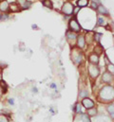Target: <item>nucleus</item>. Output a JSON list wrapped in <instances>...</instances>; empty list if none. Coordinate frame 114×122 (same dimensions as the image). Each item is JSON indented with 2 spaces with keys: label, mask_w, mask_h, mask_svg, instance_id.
I'll return each instance as SVG.
<instances>
[{
  "label": "nucleus",
  "mask_w": 114,
  "mask_h": 122,
  "mask_svg": "<svg viewBox=\"0 0 114 122\" xmlns=\"http://www.w3.org/2000/svg\"><path fill=\"white\" fill-rule=\"evenodd\" d=\"M98 99L104 103H109L114 101V86L105 85L101 88L98 94Z\"/></svg>",
  "instance_id": "1"
},
{
  "label": "nucleus",
  "mask_w": 114,
  "mask_h": 122,
  "mask_svg": "<svg viewBox=\"0 0 114 122\" xmlns=\"http://www.w3.org/2000/svg\"><path fill=\"white\" fill-rule=\"evenodd\" d=\"M68 28H69V30L73 31L75 33H79L81 31V30H82V27L79 24V22H78V20H77V18L75 16L69 20V22H68Z\"/></svg>",
  "instance_id": "2"
},
{
  "label": "nucleus",
  "mask_w": 114,
  "mask_h": 122,
  "mask_svg": "<svg viewBox=\"0 0 114 122\" xmlns=\"http://www.w3.org/2000/svg\"><path fill=\"white\" fill-rule=\"evenodd\" d=\"M71 58L76 64H80L83 61V52L80 50V48H73L71 52Z\"/></svg>",
  "instance_id": "3"
},
{
  "label": "nucleus",
  "mask_w": 114,
  "mask_h": 122,
  "mask_svg": "<svg viewBox=\"0 0 114 122\" xmlns=\"http://www.w3.org/2000/svg\"><path fill=\"white\" fill-rule=\"evenodd\" d=\"M62 12L64 14H66L67 16H70L73 14V10H74V6L72 3L70 2H65L62 6V9H61Z\"/></svg>",
  "instance_id": "4"
},
{
  "label": "nucleus",
  "mask_w": 114,
  "mask_h": 122,
  "mask_svg": "<svg viewBox=\"0 0 114 122\" xmlns=\"http://www.w3.org/2000/svg\"><path fill=\"white\" fill-rule=\"evenodd\" d=\"M87 69H88V74H89L90 78H92V79H96L100 75V69H99L98 65L89 64Z\"/></svg>",
  "instance_id": "5"
},
{
  "label": "nucleus",
  "mask_w": 114,
  "mask_h": 122,
  "mask_svg": "<svg viewBox=\"0 0 114 122\" xmlns=\"http://www.w3.org/2000/svg\"><path fill=\"white\" fill-rule=\"evenodd\" d=\"M114 79V76L110 73V72H108V70L107 71H105L104 73H103V75H102V78H101V80H102V82H104V83H110V82H112V81H113Z\"/></svg>",
  "instance_id": "6"
},
{
  "label": "nucleus",
  "mask_w": 114,
  "mask_h": 122,
  "mask_svg": "<svg viewBox=\"0 0 114 122\" xmlns=\"http://www.w3.org/2000/svg\"><path fill=\"white\" fill-rule=\"evenodd\" d=\"M82 105L85 107L86 110H88V109H91V108L94 107L95 102L89 97H85V98L82 99Z\"/></svg>",
  "instance_id": "7"
},
{
  "label": "nucleus",
  "mask_w": 114,
  "mask_h": 122,
  "mask_svg": "<svg viewBox=\"0 0 114 122\" xmlns=\"http://www.w3.org/2000/svg\"><path fill=\"white\" fill-rule=\"evenodd\" d=\"M99 61H100V58H99V55H97L96 53H90L88 55V61L90 64H95V65H98L99 64Z\"/></svg>",
  "instance_id": "8"
},
{
  "label": "nucleus",
  "mask_w": 114,
  "mask_h": 122,
  "mask_svg": "<svg viewBox=\"0 0 114 122\" xmlns=\"http://www.w3.org/2000/svg\"><path fill=\"white\" fill-rule=\"evenodd\" d=\"M86 38L84 35H78V37H77V42H76V45H77V47L78 48H80V49H82V48H84L86 46Z\"/></svg>",
  "instance_id": "9"
},
{
  "label": "nucleus",
  "mask_w": 114,
  "mask_h": 122,
  "mask_svg": "<svg viewBox=\"0 0 114 122\" xmlns=\"http://www.w3.org/2000/svg\"><path fill=\"white\" fill-rule=\"evenodd\" d=\"M93 122H111V119L109 117L101 115V116H96L93 117Z\"/></svg>",
  "instance_id": "10"
},
{
  "label": "nucleus",
  "mask_w": 114,
  "mask_h": 122,
  "mask_svg": "<svg viewBox=\"0 0 114 122\" xmlns=\"http://www.w3.org/2000/svg\"><path fill=\"white\" fill-rule=\"evenodd\" d=\"M97 12L99 13V15H103V16H109V10L103 5L101 4L98 9H97Z\"/></svg>",
  "instance_id": "11"
},
{
  "label": "nucleus",
  "mask_w": 114,
  "mask_h": 122,
  "mask_svg": "<svg viewBox=\"0 0 114 122\" xmlns=\"http://www.w3.org/2000/svg\"><path fill=\"white\" fill-rule=\"evenodd\" d=\"M108 23H107L106 19H105V16L103 15H98L97 17V22H96V28L98 27H106Z\"/></svg>",
  "instance_id": "12"
},
{
  "label": "nucleus",
  "mask_w": 114,
  "mask_h": 122,
  "mask_svg": "<svg viewBox=\"0 0 114 122\" xmlns=\"http://www.w3.org/2000/svg\"><path fill=\"white\" fill-rule=\"evenodd\" d=\"M101 1L100 0H89V8L94 10H97L98 7L101 5Z\"/></svg>",
  "instance_id": "13"
},
{
  "label": "nucleus",
  "mask_w": 114,
  "mask_h": 122,
  "mask_svg": "<svg viewBox=\"0 0 114 122\" xmlns=\"http://www.w3.org/2000/svg\"><path fill=\"white\" fill-rule=\"evenodd\" d=\"M66 37H67V39L68 40V41H74V40H77V34L75 33V32H73V31H70L69 30L67 31V33H66Z\"/></svg>",
  "instance_id": "14"
},
{
  "label": "nucleus",
  "mask_w": 114,
  "mask_h": 122,
  "mask_svg": "<svg viewBox=\"0 0 114 122\" xmlns=\"http://www.w3.org/2000/svg\"><path fill=\"white\" fill-rule=\"evenodd\" d=\"M97 114H98V111H97V109H96L95 107L86 110V115H87L89 117H95L96 116H98Z\"/></svg>",
  "instance_id": "15"
},
{
  "label": "nucleus",
  "mask_w": 114,
  "mask_h": 122,
  "mask_svg": "<svg viewBox=\"0 0 114 122\" xmlns=\"http://www.w3.org/2000/svg\"><path fill=\"white\" fill-rule=\"evenodd\" d=\"M76 4H77V7L79 8H86L89 5V0H77L76 1Z\"/></svg>",
  "instance_id": "16"
},
{
  "label": "nucleus",
  "mask_w": 114,
  "mask_h": 122,
  "mask_svg": "<svg viewBox=\"0 0 114 122\" xmlns=\"http://www.w3.org/2000/svg\"><path fill=\"white\" fill-rule=\"evenodd\" d=\"M104 52V47L101 46V44L99 43V44H97V46H95V47H94V53H96L97 55H101L102 53Z\"/></svg>",
  "instance_id": "17"
},
{
  "label": "nucleus",
  "mask_w": 114,
  "mask_h": 122,
  "mask_svg": "<svg viewBox=\"0 0 114 122\" xmlns=\"http://www.w3.org/2000/svg\"><path fill=\"white\" fill-rule=\"evenodd\" d=\"M9 3L6 1V0H4V1H2L1 3H0V10L1 11H7L8 10V9H9Z\"/></svg>",
  "instance_id": "18"
},
{
  "label": "nucleus",
  "mask_w": 114,
  "mask_h": 122,
  "mask_svg": "<svg viewBox=\"0 0 114 122\" xmlns=\"http://www.w3.org/2000/svg\"><path fill=\"white\" fill-rule=\"evenodd\" d=\"M103 37V33L102 32H98V31H94V41L99 44L101 41V38Z\"/></svg>",
  "instance_id": "19"
},
{
  "label": "nucleus",
  "mask_w": 114,
  "mask_h": 122,
  "mask_svg": "<svg viewBox=\"0 0 114 122\" xmlns=\"http://www.w3.org/2000/svg\"><path fill=\"white\" fill-rule=\"evenodd\" d=\"M107 112H108L110 116H113L114 115V104L113 103H109V104L107 106Z\"/></svg>",
  "instance_id": "20"
},
{
  "label": "nucleus",
  "mask_w": 114,
  "mask_h": 122,
  "mask_svg": "<svg viewBox=\"0 0 114 122\" xmlns=\"http://www.w3.org/2000/svg\"><path fill=\"white\" fill-rule=\"evenodd\" d=\"M42 4H43V6L44 7H46V8H49V9H52V2L51 1V0H43L42 1Z\"/></svg>",
  "instance_id": "21"
},
{
  "label": "nucleus",
  "mask_w": 114,
  "mask_h": 122,
  "mask_svg": "<svg viewBox=\"0 0 114 122\" xmlns=\"http://www.w3.org/2000/svg\"><path fill=\"white\" fill-rule=\"evenodd\" d=\"M72 109L74 110V112H75L76 114L82 113V106H81L80 103H76V104L74 105V107H72Z\"/></svg>",
  "instance_id": "22"
},
{
  "label": "nucleus",
  "mask_w": 114,
  "mask_h": 122,
  "mask_svg": "<svg viewBox=\"0 0 114 122\" xmlns=\"http://www.w3.org/2000/svg\"><path fill=\"white\" fill-rule=\"evenodd\" d=\"M107 70H108V72H110L114 76V63H112V62L108 63V64L107 65Z\"/></svg>",
  "instance_id": "23"
},
{
  "label": "nucleus",
  "mask_w": 114,
  "mask_h": 122,
  "mask_svg": "<svg viewBox=\"0 0 114 122\" xmlns=\"http://www.w3.org/2000/svg\"><path fill=\"white\" fill-rule=\"evenodd\" d=\"M18 9H19V6H18L16 3H12V4L11 5V10L12 11H17Z\"/></svg>",
  "instance_id": "24"
},
{
  "label": "nucleus",
  "mask_w": 114,
  "mask_h": 122,
  "mask_svg": "<svg viewBox=\"0 0 114 122\" xmlns=\"http://www.w3.org/2000/svg\"><path fill=\"white\" fill-rule=\"evenodd\" d=\"M80 97H83V98L87 97H88V93L86 91V90H83V91H81V93H80Z\"/></svg>",
  "instance_id": "25"
},
{
  "label": "nucleus",
  "mask_w": 114,
  "mask_h": 122,
  "mask_svg": "<svg viewBox=\"0 0 114 122\" xmlns=\"http://www.w3.org/2000/svg\"><path fill=\"white\" fill-rule=\"evenodd\" d=\"M80 10H81V8H79V7H74V10H73V15H77V13L80 11Z\"/></svg>",
  "instance_id": "26"
},
{
  "label": "nucleus",
  "mask_w": 114,
  "mask_h": 122,
  "mask_svg": "<svg viewBox=\"0 0 114 122\" xmlns=\"http://www.w3.org/2000/svg\"><path fill=\"white\" fill-rule=\"evenodd\" d=\"M0 122H8V119L5 116L3 115H0Z\"/></svg>",
  "instance_id": "27"
},
{
  "label": "nucleus",
  "mask_w": 114,
  "mask_h": 122,
  "mask_svg": "<svg viewBox=\"0 0 114 122\" xmlns=\"http://www.w3.org/2000/svg\"><path fill=\"white\" fill-rule=\"evenodd\" d=\"M108 24H109V26H110V30L114 31V21L113 20H111Z\"/></svg>",
  "instance_id": "28"
},
{
  "label": "nucleus",
  "mask_w": 114,
  "mask_h": 122,
  "mask_svg": "<svg viewBox=\"0 0 114 122\" xmlns=\"http://www.w3.org/2000/svg\"><path fill=\"white\" fill-rule=\"evenodd\" d=\"M9 103L13 105V104H14V101H13V99H12V98H10V99H9Z\"/></svg>",
  "instance_id": "29"
},
{
  "label": "nucleus",
  "mask_w": 114,
  "mask_h": 122,
  "mask_svg": "<svg viewBox=\"0 0 114 122\" xmlns=\"http://www.w3.org/2000/svg\"><path fill=\"white\" fill-rule=\"evenodd\" d=\"M31 28H32L33 30H38V27H37L36 25H32V26H31Z\"/></svg>",
  "instance_id": "30"
},
{
  "label": "nucleus",
  "mask_w": 114,
  "mask_h": 122,
  "mask_svg": "<svg viewBox=\"0 0 114 122\" xmlns=\"http://www.w3.org/2000/svg\"><path fill=\"white\" fill-rule=\"evenodd\" d=\"M51 88H56V85H55L54 83H52V84L51 85Z\"/></svg>",
  "instance_id": "31"
},
{
  "label": "nucleus",
  "mask_w": 114,
  "mask_h": 122,
  "mask_svg": "<svg viewBox=\"0 0 114 122\" xmlns=\"http://www.w3.org/2000/svg\"><path fill=\"white\" fill-rule=\"evenodd\" d=\"M2 80V71L0 70V81Z\"/></svg>",
  "instance_id": "32"
},
{
  "label": "nucleus",
  "mask_w": 114,
  "mask_h": 122,
  "mask_svg": "<svg viewBox=\"0 0 114 122\" xmlns=\"http://www.w3.org/2000/svg\"><path fill=\"white\" fill-rule=\"evenodd\" d=\"M33 91L35 92V93H37V89L36 88H33Z\"/></svg>",
  "instance_id": "33"
},
{
  "label": "nucleus",
  "mask_w": 114,
  "mask_h": 122,
  "mask_svg": "<svg viewBox=\"0 0 114 122\" xmlns=\"http://www.w3.org/2000/svg\"><path fill=\"white\" fill-rule=\"evenodd\" d=\"M0 96H1V95H0Z\"/></svg>",
  "instance_id": "34"
}]
</instances>
